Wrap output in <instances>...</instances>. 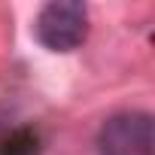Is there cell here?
<instances>
[{
	"label": "cell",
	"mask_w": 155,
	"mask_h": 155,
	"mask_svg": "<svg viewBox=\"0 0 155 155\" xmlns=\"http://www.w3.org/2000/svg\"><path fill=\"white\" fill-rule=\"evenodd\" d=\"M34 31L49 52H73L88 34V9L79 0H52L40 9Z\"/></svg>",
	"instance_id": "obj_1"
},
{
	"label": "cell",
	"mask_w": 155,
	"mask_h": 155,
	"mask_svg": "<svg viewBox=\"0 0 155 155\" xmlns=\"http://www.w3.org/2000/svg\"><path fill=\"white\" fill-rule=\"evenodd\" d=\"M0 155H37V134L15 131L3 146H0Z\"/></svg>",
	"instance_id": "obj_3"
},
{
	"label": "cell",
	"mask_w": 155,
	"mask_h": 155,
	"mask_svg": "<svg viewBox=\"0 0 155 155\" xmlns=\"http://www.w3.org/2000/svg\"><path fill=\"white\" fill-rule=\"evenodd\" d=\"M101 155H155V134L149 113H119L107 119L97 134Z\"/></svg>",
	"instance_id": "obj_2"
}]
</instances>
